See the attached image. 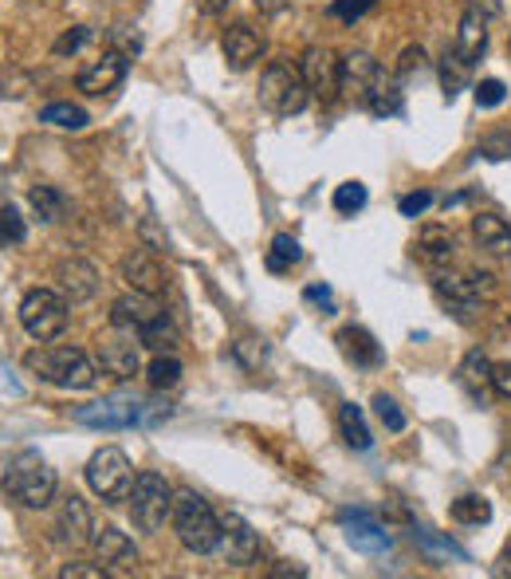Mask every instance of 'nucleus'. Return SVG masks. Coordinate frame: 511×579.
Masks as SVG:
<instances>
[{"label":"nucleus","mask_w":511,"mask_h":579,"mask_svg":"<svg viewBox=\"0 0 511 579\" xmlns=\"http://www.w3.org/2000/svg\"><path fill=\"white\" fill-rule=\"evenodd\" d=\"M374 4H378V0H335V4H331V16H338L342 24H354V21H362Z\"/></svg>","instance_id":"a19ab883"},{"label":"nucleus","mask_w":511,"mask_h":579,"mask_svg":"<svg viewBox=\"0 0 511 579\" xmlns=\"http://www.w3.org/2000/svg\"><path fill=\"white\" fill-rule=\"evenodd\" d=\"M233 355H236V362H245L248 371H256V367L264 362L267 347H264V340H240V343L233 347Z\"/></svg>","instance_id":"37998d69"},{"label":"nucleus","mask_w":511,"mask_h":579,"mask_svg":"<svg viewBox=\"0 0 511 579\" xmlns=\"http://www.w3.org/2000/svg\"><path fill=\"white\" fill-rule=\"evenodd\" d=\"M28 241V225H24L21 209L16 206H0V245L16 248Z\"/></svg>","instance_id":"e433bc0d"},{"label":"nucleus","mask_w":511,"mask_h":579,"mask_svg":"<svg viewBox=\"0 0 511 579\" xmlns=\"http://www.w3.org/2000/svg\"><path fill=\"white\" fill-rule=\"evenodd\" d=\"M55 489H60L55 469L36 449H21L4 461V493L12 501H21L24 508H48L55 501Z\"/></svg>","instance_id":"7ed1b4c3"},{"label":"nucleus","mask_w":511,"mask_h":579,"mask_svg":"<svg viewBox=\"0 0 511 579\" xmlns=\"http://www.w3.org/2000/svg\"><path fill=\"white\" fill-rule=\"evenodd\" d=\"M142 340V347H153V352H165V355H174V347H177V328L170 323V316H158V320L150 323V328L138 335Z\"/></svg>","instance_id":"f704fd0d"},{"label":"nucleus","mask_w":511,"mask_h":579,"mask_svg":"<svg viewBox=\"0 0 511 579\" xmlns=\"http://www.w3.org/2000/svg\"><path fill=\"white\" fill-rule=\"evenodd\" d=\"M216 552H221L225 564H233V568H248V564H256V556H260V532H256L240 513H225V517H221V549Z\"/></svg>","instance_id":"ddd939ff"},{"label":"nucleus","mask_w":511,"mask_h":579,"mask_svg":"<svg viewBox=\"0 0 511 579\" xmlns=\"http://www.w3.org/2000/svg\"><path fill=\"white\" fill-rule=\"evenodd\" d=\"M491 394H500L503 403L511 406V362H500V367H491Z\"/></svg>","instance_id":"de8ad7c7"},{"label":"nucleus","mask_w":511,"mask_h":579,"mask_svg":"<svg viewBox=\"0 0 511 579\" xmlns=\"http://www.w3.org/2000/svg\"><path fill=\"white\" fill-rule=\"evenodd\" d=\"M503 99H508V87H503L500 79H481V83H476V107L491 111V107H500Z\"/></svg>","instance_id":"79ce46f5"},{"label":"nucleus","mask_w":511,"mask_h":579,"mask_svg":"<svg viewBox=\"0 0 511 579\" xmlns=\"http://www.w3.org/2000/svg\"><path fill=\"white\" fill-rule=\"evenodd\" d=\"M123 79H126V56L102 52V60H95L91 67H83L75 87H79L83 95H111Z\"/></svg>","instance_id":"aec40b11"},{"label":"nucleus","mask_w":511,"mask_h":579,"mask_svg":"<svg viewBox=\"0 0 511 579\" xmlns=\"http://www.w3.org/2000/svg\"><path fill=\"white\" fill-rule=\"evenodd\" d=\"M378 75H382V67H378V60L370 52H350L347 60H342V67H338V91L342 95H350L354 103H362L370 95V87L378 83Z\"/></svg>","instance_id":"a211bd4d"},{"label":"nucleus","mask_w":511,"mask_h":579,"mask_svg":"<svg viewBox=\"0 0 511 579\" xmlns=\"http://www.w3.org/2000/svg\"><path fill=\"white\" fill-rule=\"evenodd\" d=\"M413 537H417V544H421V549H425V552H429V556H440V559H460V564H469V552L460 549V544H452L449 537H437L433 528H417Z\"/></svg>","instance_id":"c9c22d12"},{"label":"nucleus","mask_w":511,"mask_h":579,"mask_svg":"<svg viewBox=\"0 0 511 579\" xmlns=\"http://www.w3.org/2000/svg\"><path fill=\"white\" fill-rule=\"evenodd\" d=\"M28 201H32V209L40 213V221H60L63 209H67V197H63L55 186H32Z\"/></svg>","instance_id":"72a5a7b5"},{"label":"nucleus","mask_w":511,"mask_h":579,"mask_svg":"<svg viewBox=\"0 0 511 579\" xmlns=\"http://www.w3.org/2000/svg\"><path fill=\"white\" fill-rule=\"evenodd\" d=\"M170 517H174L177 540L194 556H213L221 549V517H216L213 505L201 493H194V489L174 493V513Z\"/></svg>","instance_id":"f03ea898"},{"label":"nucleus","mask_w":511,"mask_h":579,"mask_svg":"<svg viewBox=\"0 0 511 579\" xmlns=\"http://www.w3.org/2000/svg\"><path fill=\"white\" fill-rule=\"evenodd\" d=\"M72 418L87 430H134V426H158L170 418V406H150L138 398H99V403L75 406Z\"/></svg>","instance_id":"20e7f679"},{"label":"nucleus","mask_w":511,"mask_h":579,"mask_svg":"<svg viewBox=\"0 0 511 579\" xmlns=\"http://www.w3.org/2000/svg\"><path fill=\"white\" fill-rule=\"evenodd\" d=\"M221 52H225L233 72H248V67L264 56V36L256 28H248V24H233V28H225V36H221Z\"/></svg>","instance_id":"6ab92c4d"},{"label":"nucleus","mask_w":511,"mask_h":579,"mask_svg":"<svg viewBox=\"0 0 511 579\" xmlns=\"http://www.w3.org/2000/svg\"><path fill=\"white\" fill-rule=\"evenodd\" d=\"M123 280L130 284L134 292H150V296H158V292L165 288V269L162 260H158V252L153 248H134V252H126L123 257Z\"/></svg>","instance_id":"f3484780"},{"label":"nucleus","mask_w":511,"mask_h":579,"mask_svg":"<svg viewBox=\"0 0 511 579\" xmlns=\"http://www.w3.org/2000/svg\"><path fill=\"white\" fill-rule=\"evenodd\" d=\"M472 237L496 260H511V225L500 213H476L472 218Z\"/></svg>","instance_id":"412c9836"},{"label":"nucleus","mask_w":511,"mask_h":579,"mask_svg":"<svg viewBox=\"0 0 511 579\" xmlns=\"http://www.w3.org/2000/svg\"><path fill=\"white\" fill-rule=\"evenodd\" d=\"M221 9H228V0H197V12H201V16H216Z\"/></svg>","instance_id":"864d4df0"},{"label":"nucleus","mask_w":511,"mask_h":579,"mask_svg":"<svg viewBox=\"0 0 511 579\" xmlns=\"http://www.w3.org/2000/svg\"><path fill=\"white\" fill-rule=\"evenodd\" d=\"M146 379H150L153 391H170V386L182 383V359H177V355L158 352L150 359V367H146Z\"/></svg>","instance_id":"2f4dec72"},{"label":"nucleus","mask_w":511,"mask_h":579,"mask_svg":"<svg viewBox=\"0 0 511 579\" xmlns=\"http://www.w3.org/2000/svg\"><path fill=\"white\" fill-rule=\"evenodd\" d=\"M335 343H338V352L347 355V359L354 362V367H378V362H382L378 340H374V335H370L366 328H354V323H350V328L338 331Z\"/></svg>","instance_id":"b1692460"},{"label":"nucleus","mask_w":511,"mask_h":579,"mask_svg":"<svg viewBox=\"0 0 511 579\" xmlns=\"http://www.w3.org/2000/svg\"><path fill=\"white\" fill-rule=\"evenodd\" d=\"M338 67H342V60L331 48H307L299 56V72H303L307 91L315 99H335L338 95Z\"/></svg>","instance_id":"2eb2a0df"},{"label":"nucleus","mask_w":511,"mask_h":579,"mask_svg":"<svg viewBox=\"0 0 511 579\" xmlns=\"http://www.w3.org/2000/svg\"><path fill=\"white\" fill-rule=\"evenodd\" d=\"M91 36H95V32L87 28V24H79V28H67L60 40L51 44V56H75L83 44H91Z\"/></svg>","instance_id":"ea45409f"},{"label":"nucleus","mask_w":511,"mask_h":579,"mask_svg":"<svg viewBox=\"0 0 511 579\" xmlns=\"http://www.w3.org/2000/svg\"><path fill=\"white\" fill-rule=\"evenodd\" d=\"M413 252H417L429 269H445V264L457 257V237H452L445 225H425V229H417V237H413Z\"/></svg>","instance_id":"4be33fe9"},{"label":"nucleus","mask_w":511,"mask_h":579,"mask_svg":"<svg viewBox=\"0 0 511 579\" xmlns=\"http://www.w3.org/2000/svg\"><path fill=\"white\" fill-rule=\"evenodd\" d=\"M311 99L303 83V72H299V63H287V60H272L260 75V103L264 111H272L276 119H291L299 114Z\"/></svg>","instance_id":"39448f33"},{"label":"nucleus","mask_w":511,"mask_h":579,"mask_svg":"<svg viewBox=\"0 0 511 579\" xmlns=\"http://www.w3.org/2000/svg\"><path fill=\"white\" fill-rule=\"evenodd\" d=\"M374 414H378V422L386 426L389 434H401L406 430V414H401V406L389 398V394H374Z\"/></svg>","instance_id":"58836bf2"},{"label":"nucleus","mask_w":511,"mask_h":579,"mask_svg":"<svg viewBox=\"0 0 511 579\" xmlns=\"http://www.w3.org/2000/svg\"><path fill=\"white\" fill-rule=\"evenodd\" d=\"M303 300H307V304H319V308L327 311V316L335 311V292H331L327 284H307V288H303Z\"/></svg>","instance_id":"09e8293b"},{"label":"nucleus","mask_w":511,"mask_h":579,"mask_svg":"<svg viewBox=\"0 0 511 579\" xmlns=\"http://www.w3.org/2000/svg\"><path fill=\"white\" fill-rule=\"evenodd\" d=\"M60 576L63 579H102V576H107V568H102V564H95V568H91V564H67Z\"/></svg>","instance_id":"3c124183"},{"label":"nucleus","mask_w":511,"mask_h":579,"mask_svg":"<svg viewBox=\"0 0 511 579\" xmlns=\"http://www.w3.org/2000/svg\"><path fill=\"white\" fill-rule=\"evenodd\" d=\"M469 79H472V63L464 60V56L457 52V48H449L445 52V60H440V87H445V99H457L464 87H469Z\"/></svg>","instance_id":"cd10ccee"},{"label":"nucleus","mask_w":511,"mask_h":579,"mask_svg":"<svg viewBox=\"0 0 511 579\" xmlns=\"http://www.w3.org/2000/svg\"><path fill=\"white\" fill-rule=\"evenodd\" d=\"M60 288H63V296L72 304H83V300H91L95 292H99V272L87 264V260H63L60 264Z\"/></svg>","instance_id":"5701e85b"},{"label":"nucleus","mask_w":511,"mask_h":579,"mask_svg":"<svg viewBox=\"0 0 511 579\" xmlns=\"http://www.w3.org/2000/svg\"><path fill=\"white\" fill-rule=\"evenodd\" d=\"M91 549H95V564H102L107 576H126V571L138 568V549H134V540L126 537V532H119L114 525L95 528Z\"/></svg>","instance_id":"f8f14e48"},{"label":"nucleus","mask_w":511,"mask_h":579,"mask_svg":"<svg viewBox=\"0 0 511 579\" xmlns=\"http://www.w3.org/2000/svg\"><path fill=\"white\" fill-rule=\"evenodd\" d=\"M338 430H342V438H347L350 449H370V445H374V434H370V426H366V414H362V406H354V403L338 406Z\"/></svg>","instance_id":"bb28decb"},{"label":"nucleus","mask_w":511,"mask_h":579,"mask_svg":"<svg viewBox=\"0 0 511 579\" xmlns=\"http://www.w3.org/2000/svg\"><path fill=\"white\" fill-rule=\"evenodd\" d=\"M87 485L99 501L107 505H119L126 501L134 489V469H130V457L119 449V445H102L99 454L87 461Z\"/></svg>","instance_id":"0eeeda50"},{"label":"nucleus","mask_w":511,"mask_h":579,"mask_svg":"<svg viewBox=\"0 0 511 579\" xmlns=\"http://www.w3.org/2000/svg\"><path fill=\"white\" fill-rule=\"evenodd\" d=\"M476 155L491 158V162H503V158H511V135H488V138H481Z\"/></svg>","instance_id":"c03bdc74"},{"label":"nucleus","mask_w":511,"mask_h":579,"mask_svg":"<svg viewBox=\"0 0 511 579\" xmlns=\"http://www.w3.org/2000/svg\"><path fill=\"white\" fill-rule=\"evenodd\" d=\"M362 107H366L370 114H378V119H398V114L406 111V99H401L398 83L382 72L378 83H374V87H370V95L362 99Z\"/></svg>","instance_id":"a878e982"},{"label":"nucleus","mask_w":511,"mask_h":579,"mask_svg":"<svg viewBox=\"0 0 511 579\" xmlns=\"http://www.w3.org/2000/svg\"><path fill=\"white\" fill-rule=\"evenodd\" d=\"M338 520L347 528L350 549L362 552V556H382V552H389V544H394V537H389L386 528L378 525V517L366 513V508H342Z\"/></svg>","instance_id":"4468645a"},{"label":"nucleus","mask_w":511,"mask_h":579,"mask_svg":"<svg viewBox=\"0 0 511 579\" xmlns=\"http://www.w3.org/2000/svg\"><path fill=\"white\" fill-rule=\"evenodd\" d=\"M24 371L60 391H91L99 383V367L79 347H36L24 355Z\"/></svg>","instance_id":"f257e3e1"},{"label":"nucleus","mask_w":511,"mask_h":579,"mask_svg":"<svg viewBox=\"0 0 511 579\" xmlns=\"http://www.w3.org/2000/svg\"><path fill=\"white\" fill-rule=\"evenodd\" d=\"M421 63H425V52H421V44H413V48H406V52L398 56V75L406 79V75L421 72Z\"/></svg>","instance_id":"8fccbe9b"},{"label":"nucleus","mask_w":511,"mask_h":579,"mask_svg":"<svg viewBox=\"0 0 511 579\" xmlns=\"http://www.w3.org/2000/svg\"><path fill=\"white\" fill-rule=\"evenodd\" d=\"M158 316H162V304L153 300L150 292H126L111 304V328L134 331V335H142Z\"/></svg>","instance_id":"dca6fc26"},{"label":"nucleus","mask_w":511,"mask_h":579,"mask_svg":"<svg viewBox=\"0 0 511 579\" xmlns=\"http://www.w3.org/2000/svg\"><path fill=\"white\" fill-rule=\"evenodd\" d=\"M142 241H146V248H153V252H158V257H162V252L170 257V237H165L162 229L153 225L150 218L142 221Z\"/></svg>","instance_id":"49530a36"},{"label":"nucleus","mask_w":511,"mask_h":579,"mask_svg":"<svg viewBox=\"0 0 511 579\" xmlns=\"http://www.w3.org/2000/svg\"><path fill=\"white\" fill-rule=\"evenodd\" d=\"M452 520L457 525H488L491 520V501L488 496H481V493H464V496H457L452 501Z\"/></svg>","instance_id":"7c9ffc66"},{"label":"nucleus","mask_w":511,"mask_h":579,"mask_svg":"<svg viewBox=\"0 0 511 579\" xmlns=\"http://www.w3.org/2000/svg\"><path fill=\"white\" fill-rule=\"evenodd\" d=\"M460 383L469 386L476 398H484V394L491 391V362L484 352H469L464 355V362H460Z\"/></svg>","instance_id":"c756f323"},{"label":"nucleus","mask_w":511,"mask_h":579,"mask_svg":"<svg viewBox=\"0 0 511 579\" xmlns=\"http://www.w3.org/2000/svg\"><path fill=\"white\" fill-rule=\"evenodd\" d=\"M491 576H511V552H503V556L496 559V568H491Z\"/></svg>","instance_id":"5fc2aeb1"},{"label":"nucleus","mask_w":511,"mask_h":579,"mask_svg":"<svg viewBox=\"0 0 511 579\" xmlns=\"http://www.w3.org/2000/svg\"><path fill=\"white\" fill-rule=\"evenodd\" d=\"M491 276L484 272H445L437 269L433 276V292H437L440 304H449L457 316H472V311H481V300L491 296Z\"/></svg>","instance_id":"1a4fd4ad"},{"label":"nucleus","mask_w":511,"mask_h":579,"mask_svg":"<svg viewBox=\"0 0 511 579\" xmlns=\"http://www.w3.org/2000/svg\"><path fill=\"white\" fill-rule=\"evenodd\" d=\"M40 123L60 126V131H83V126L91 123V114L83 111V107H75V103H48L40 111Z\"/></svg>","instance_id":"473e14b6"},{"label":"nucleus","mask_w":511,"mask_h":579,"mask_svg":"<svg viewBox=\"0 0 511 579\" xmlns=\"http://www.w3.org/2000/svg\"><path fill=\"white\" fill-rule=\"evenodd\" d=\"M67 320H72V311H67V296H60V292L36 288L21 300V328L28 331L32 340H60Z\"/></svg>","instance_id":"6e6552de"},{"label":"nucleus","mask_w":511,"mask_h":579,"mask_svg":"<svg viewBox=\"0 0 511 579\" xmlns=\"http://www.w3.org/2000/svg\"><path fill=\"white\" fill-rule=\"evenodd\" d=\"M126 501H130V520L138 532H158L165 525V517L174 513V489H170V481L162 473H153V469L134 477V489Z\"/></svg>","instance_id":"423d86ee"},{"label":"nucleus","mask_w":511,"mask_h":579,"mask_svg":"<svg viewBox=\"0 0 511 579\" xmlns=\"http://www.w3.org/2000/svg\"><path fill=\"white\" fill-rule=\"evenodd\" d=\"M429 206H433V194H429V189H417V194H406V197H401V201H398L401 218H413V221H417L421 213H425V209H429Z\"/></svg>","instance_id":"a18cd8bd"},{"label":"nucleus","mask_w":511,"mask_h":579,"mask_svg":"<svg viewBox=\"0 0 511 579\" xmlns=\"http://www.w3.org/2000/svg\"><path fill=\"white\" fill-rule=\"evenodd\" d=\"M95 537V517L87 501L79 493L60 496V508H55V540L63 549H87Z\"/></svg>","instance_id":"9b49d317"},{"label":"nucleus","mask_w":511,"mask_h":579,"mask_svg":"<svg viewBox=\"0 0 511 579\" xmlns=\"http://www.w3.org/2000/svg\"><path fill=\"white\" fill-rule=\"evenodd\" d=\"M460 56L469 63H476L484 56V48H488V16L476 9H469L464 16H460V28H457V44H452Z\"/></svg>","instance_id":"393cba45"},{"label":"nucleus","mask_w":511,"mask_h":579,"mask_svg":"<svg viewBox=\"0 0 511 579\" xmlns=\"http://www.w3.org/2000/svg\"><path fill=\"white\" fill-rule=\"evenodd\" d=\"M303 260V245H299L291 233H276L272 237V248H267V272H276V276H284V272H291Z\"/></svg>","instance_id":"c85d7f7f"},{"label":"nucleus","mask_w":511,"mask_h":579,"mask_svg":"<svg viewBox=\"0 0 511 579\" xmlns=\"http://www.w3.org/2000/svg\"><path fill=\"white\" fill-rule=\"evenodd\" d=\"M99 367L114 379H134L142 371V340L134 331L114 328L99 340Z\"/></svg>","instance_id":"9d476101"},{"label":"nucleus","mask_w":511,"mask_h":579,"mask_svg":"<svg viewBox=\"0 0 511 579\" xmlns=\"http://www.w3.org/2000/svg\"><path fill=\"white\" fill-rule=\"evenodd\" d=\"M508 323H511V311H508Z\"/></svg>","instance_id":"6e6d98bb"},{"label":"nucleus","mask_w":511,"mask_h":579,"mask_svg":"<svg viewBox=\"0 0 511 579\" xmlns=\"http://www.w3.org/2000/svg\"><path fill=\"white\" fill-rule=\"evenodd\" d=\"M267 576H272V579H287V576L303 579V576H307V568H303V564H287V559H284V564H279V568H272V571H267Z\"/></svg>","instance_id":"603ef678"},{"label":"nucleus","mask_w":511,"mask_h":579,"mask_svg":"<svg viewBox=\"0 0 511 579\" xmlns=\"http://www.w3.org/2000/svg\"><path fill=\"white\" fill-rule=\"evenodd\" d=\"M366 197L370 194H366V186H362V182H342L331 201H335V213H342V218H354L358 209H366Z\"/></svg>","instance_id":"4c0bfd02"}]
</instances>
